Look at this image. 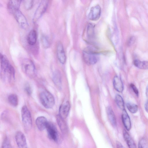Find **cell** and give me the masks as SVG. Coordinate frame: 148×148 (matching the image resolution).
Wrapping results in <instances>:
<instances>
[{
    "instance_id": "24",
    "label": "cell",
    "mask_w": 148,
    "mask_h": 148,
    "mask_svg": "<svg viewBox=\"0 0 148 148\" xmlns=\"http://www.w3.org/2000/svg\"><path fill=\"white\" fill-rule=\"evenodd\" d=\"M115 101L120 109L122 110L125 109L124 101L122 97L120 95L118 94L116 95Z\"/></svg>"
},
{
    "instance_id": "25",
    "label": "cell",
    "mask_w": 148,
    "mask_h": 148,
    "mask_svg": "<svg viewBox=\"0 0 148 148\" xmlns=\"http://www.w3.org/2000/svg\"><path fill=\"white\" fill-rule=\"evenodd\" d=\"M94 26L92 24L90 23L88 25L87 34L88 37L90 39H92L94 37Z\"/></svg>"
},
{
    "instance_id": "27",
    "label": "cell",
    "mask_w": 148,
    "mask_h": 148,
    "mask_svg": "<svg viewBox=\"0 0 148 148\" xmlns=\"http://www.w3.org/2000/svg\"><path fill=\"white\" fill-rule=\"evenodd\" d=\"M41 41L42 46L44 48H47L49 46V41L46 36L43 35L41 37Z\"/></svg>"
},
{
    "instance_id": "29",
    "label": "cell",
    "mask_w": 148,
    "mask_h": 148,
    "mask_svg": "<svg viewBox=\"0 0 148 148\" xmlns=\"http://www.w3.org/2000/svg\"><path fill=\"white\" fill-rule=\"evenodd\" d=\"M24 8L26 10L30 9L33 6V1L32 0H25L23 1Z\"/></svg>"
},
{
    "instance_id": "11",
    "label": "cell",
    "mask_w": 148,
    "mask_h": 148,
    "mask_svg": "<svg viewBox=\"0 0 148 148\" xmlns=\"http://www.w3.org/2000/svg\"><path fill=\"white\" fill-rule=\"evenodd\" d=\"M16 144L19 148H25L27 143L26 138L24 134L21 132H17L15 136Z\"/></svg>"
},
{
    "instance_id": "14",
    "label": "cell",
    "mask_w": 148,
    "mask_h": 148,
    "mask_svg": "<svg viewBox=\"0 0 148 148\" xmlns=\"http://www.w3.org/2000/svg\"><path fill=\"white\" fill-rule=\"evenodd\" d=\"M122 119L123 124L126 129L129 131L131 128V124L129 116L125 109L123 110Z\"/></svg>"
},
{
    "instance_id": "31",
    "label": "cell",
    "mask_w": 148,
    "mask_h": 148,
    "mask_svg": "<svg viewBox=\"0 0 148 148\" xmlns=\"http://www.w3.org/2000/svg\"><path fill=\"white\" fill-rule=\"evenodd\" d=\"M24 90L27 94L30 95L32 93V88L28 84H26L24 86Z\"/></svg>"
},
{
    "instance_id": "9",
    "label": "cell",
    "mask_w": 148,
    "mask_h": 148,
    "mask_svg": "<svg viewBox=\"0 0 148 148\" xmlns=\"http://www.w3.org/2000/svg\"><path fill=\"white\" fill-rule=\"evenodd\" d=\"M101 9L99 5H97L92 7L89 13L88 18L92 21L98 20L101 15Z\"/></svg>"
},
{
    "instance_id": "7",
    "label": "cell",
    "mask_w": 148,
    "mask_h": 148,
    "mask_svg": "<svg viewBox=\"0 0 148 148\" xmlns=\"http://www.w3.org/2000/svg\"><path fill=\"white\" fill-rule=\"evenodd\" d=\"M12 14L21 27L25 29L28 28L29 25L27 19L19 9L15 11Z\"/></svg>"
},
{
    "instance_id": "22",
    "label": "cell",
    "mask_w": 148,
    "mask_h": 148,
    "mask_svg": "<svg viewBox=\"0 0 148 148\" xmlns=\"http://www.w3.org/2000/svg\"><path fill=\"white\" fill-rule=\"evenodd\" d=\"M134 65L139 69H148V61H141L135 60L134 62Z\"/></svg>"
},
{
    "instance_id": "33",
    "label": "cell",
    "mask_w": 148,
    "mask_h": 148,
    "mask_svg": "<svg viewBox=\"0 0 148 148\" xmlns=\"http://www.w3.org/2000/svg\"><path fill=\"white\" fill-rule=\"evenodd\" d=\"M135 38L134 36L131 37L129 39L127 42V45L128 46H130L133 44L135 41Z\"/></svg>"
},
{
    "instance_id": "20",
    "label": "cell",
    "mask_w": 148,
    "mask_h": 148,
    "mask_svg": "<svg viewBox=\"0 0 148 148\" xmlns=\"http://www.w3.org/2000/svg\"><path fill=\"white\" fill-rule=\"evenodd\" d=\"M37 33L34 29L31 30L27 36V41L29 44L31 45H34L37 40Z\"/></svg>"
},
{
    "instance_id": "1",
    "label": "cell",
    "mask_w": 148,
    "mask_h": 148,
    "mask_svg": "<svg viewBox=\"0 0 148 148\" xmlns=\"http://www.w3.org/2000/svg\"><path fill=\"white\" fill-rule=\"evenodd\" d=\"M1 77L3 80L6 79L10 81L15 77V70L10 63L7 58L4 55L1 54Z\"/></svg>"
},
{
    "instance_id": "34",
    "label": "cell",
    "mask_w": 148,
    "mask_h": 148,
    "mask_svg": "<svg viewBox=\"0 0 148 148\" xmlns=\"http://www.w3.org/2000/svg\"><path fill=\"white\" fill-rule=\"evenodd\" d=\"M116 148H125L121 143L119 141H117L116 142Z\"/></svg>"
},
{
    "instance_id": "26",
    "label": "cell",
    "mask_w": 148,
    "mask_h": 148,
    "mask_svg": "<svg viewBox=\"0 0 148 148\" xmlns=\"http://www.w3.org/2000/svg\"><path fill=\"white\" fill-rule=\"evenodd\" d=\"M126 105L127 109L131 113L134 114L137 112L138 108L137 105L131 103H127Z\"/></svg>"
},
{
    "instance_id": "35",
    "label": "cell",
    "mask_w": 148,
    "mask_h": 148,
    "mask_svg": "<svg viewBox=\"0 0 148 148\" xmlns=\"http://www.w3.org/2000/svg\"><path fill=\"white\" fill-rule=\"evenodd\" d=\"M145 108L146 111L148 113V101L146 102L145 104Z\"/></svg>"
},
{
    "instance_id": "15",
    "label": "cell",
    "mask_w": 148,
    "mask_h": 148,
    "mask_svg": "<svg viewBox=\"0 0 148 148\" xmlns=\"http://www.w3.org/2000/svg\"><path fill=\"white\" fill-rule=\"evenodd\" d=\"M48 122L46 118L43 116H39L36 120V125L39 130L41 131L46 128Z\"/></svg>"
},
{
    "instance_id": "17",
    "label": "cell",
    "mask_w": 148,
    "mask_h": 148,
    "mask_svg": "<svg viewBox=\"0 0 148 148\" xmlns=\"http://www.w3.org/2000/svg\"><path fill=\"white\" fill-rule=\"evenodd\" d=\"M106 112L109 121L112 126L115 127L116 125V121L114 114L112 109L110 106L106 108Z\"/></svg>"
},
{
    "instance_id": "13",
    "label": "cell",
    "mask_w": 148,
    "mask_h": 148,
    "mask_svg": "<svg viewBox=\"0 0 148 148\" xmlns=\"http://www.w3.org/2000/svg\"><path fill=\"white\" fill-rule=\"evenodd\" d=\"M21 1L10 0L9 1L7 7L9 12L12 14L15 11L19 9Z\"/></svg>"
},
{
    "instance_id": "6",
    "label": "cell",
    "mask_w": 148,
    "mask_h": 148,
    "mask_svg": "<svg viewBox=\"0 0 148 148\" xmlns=\"http://www.w3.org/2000/svg\"><path fill=\"white\" fill-rule=\"evenodd\" d=\"M48 4L47 0L42 1L35 11L33 18V21L36 23L46 11Z\"/></svg>"
},
{
    "instance_id": "21",
    "label": "cell",
    "mask_w": 148,
    "mask_h": 148,
    "mask_svg": "<svg viewBox=\"0 0 148 148\" xmlns=\"http://www.w3.org/2000/svg\"><path fill=\"white\" fill-rule=\"evenodd\" d=\"M53 80L56 86L60 89L62 86V79L60 72L59 71H56L53 73Z\"/></svg>"
},
{
    "instance_id": "12",
    "label": "cell",
    "mask_w": 148,
    "mask_h": 148,
    "mask_svg": "<svg viewBox=\"0 0 148 148\" xmlns=\"http://www.w3.org/2000/svg\"><path fill=\"white\" fill-rule=\"evenodd\" d=\"M70 108V104L69 101L64 103L60 107L59 115L62 119H66L68 115Z\"/></svg>"
},
{
    "instance_id": "32",
    "label": "cell",
    "mask_w": 148,
    "mask_h": 148,
    "mask_svg": "<svg viewBox=\"0 0 148 148\" xmlns=\"http://www.w3.org/2000/svg\"><path fill=\"white\" fill-rule=\"evenodd\" d=\"M130 86L132 90L136 95L138 96L139 94L138 90L136 86L132 83L130 84Z\"/></svg>"
},
{
    "instance_id": "4",
    "label": "cell",
    "mask_w": 148,
    "mask_h": 148,
    "mask_svg": "<svg viewBox=\"0 0 148 148\" xmlns=\"http://www.w3.org/2000/svg\"><path fill=\"white\" fill-rule=\"evenodd\" d=\"M21 67L23 72L29 77L32 78L35 76L36 74L35 66L30 60L24 59L21 63Z\"/></svg>"
},
{
    "instance_id": "16",
    "label": "cell",
    "mask_w": 148,
    "mask_h": 148,
    "mask_svg": "<svg viewBox=\"0 0 148 148\" xmlns=\"http://www.w3.org/2000/svg\"><path fill=\"white\" fill-rule=\"evenodd\" d=\"M113 85L115 89L119 92H122L124 89L123 82L121 78L116 75L114 78Z\"/></svg>"
},
{
    "instance_id": "5",
    "label": "cell",
    "mask_w": 148,
    "mask_h": 148,
    "mask_svg": "<svg viewBox=\"0 0 148 148\" xmlns=\"http://www.w3.org/2000/svg\"><path fill=\"white\" fill-rule=\"evenodd\" d=\"M21 114L23 125L25 129L30 130L32 126V120L30 112L26 106H23L21 109Z\"/></svg>"
},
{
    "instance_id": "19",
    "label": "cell",
    "mask_w": 148,
    "mask_h": 148,
    "mask_svg": "<svg viewBox=\"0 0 148 148\" xmlns=\"http://www.w3.org/2000/svg\"><path fill=\"white\" fill-rule=\"evenodd\" d=\"M57 123L61 132L63 134H66L68 132L67 125L64 121V119L61 118L58 114L56 116Z\"/></svg>"
},
{
    "instance_id": "36",
    "label": "cell",
    "mask_w": 148,
    "mask_h": 148,
    "mask_svg": "<svg viewBox=\"0 0 148 148\" xmlns=\"http://www.w3.org/2000/svg\"><path fill=\"white\" fill-rule=\"evenodd\" d=\"M145 93L146 97L148 99V84L146 88Z\"/></svg>"
},
{
    "instance_id": "2",
    "label": "cell",
    "mask_w": 148,
    "mask_h": 148,
    "mask_svg": "<svg viewBox=\"0 0 148 148\" xmlns=\"http://www.w3.org/2000/svg\"><path fill=\"white\" fill-rule=\"evenodd\" d=\"M39 97L41 103L45 108H51L54 106V98L49 91L45 90L41 91L39 94Z\"/></svg>"
},
{
    "instance_id": "10",
    "label": "cell",
    "mask_w": 148,
    "mask_h": 148,
    "mask_svg": "<svg viewBox=\"0 0 148 148\" xmlns=\"http://www.w3.org/2000/svg\"><path fill=\"white\" fill-rule=\"evenodd\" d=\"M57 53L60 62L62 64H64L66 60V56L63 46L60 42L57 44Z\"/></svg>"
},
{
    "instance_id": "28",
    "label": "cell",
    "mask_w": 148,
    "mask_h": 148,
    "mask_svg": "<svg viewBox=\"0 0 148 148\" xmlns=\"http://www.w3.org/2000/svg\"><path fill=\"white\" fill-rule=\"evenodd\" d=\"M138 148H148V143L145 138H143L139 140Z\"/></svg>"
},
{
    "instance_id": "8",
    "label": "cell",
    "mask_w": 148,
    "mask_h": 148,
    "mask_svg": "<svg viewBox=\"0 0 148 148\" xmlns=\"http://www.w3.org/2000/svg\"><path fill=\"white\" fill-rule=\"evenodd\" d=\"M46 128L49 138L54 141L58 142L59 136L55 125L52 123L48 121Z\"/></svg>"
},
{
    "instance_id": "18",
    "label": "cell",
    "mask_w": 148,
    "mask_h": 148,
    "mask_svg": "<svg viewBox=\"0 0 148 148\" xmlns=\"http://www.w3.org/2000/svg\"><path fill=\"white\" fill-rule=\"evenodd\" d=\"M123 135L124 138L129 148H136L134 140L125 130H123Z\"/></svg>"
},
{
    "instance_id": "3",
    "label": "cell",
    "mask_w": 148,
    "mask_h": 148,
    "mask_svg": "<svg viewBox=\"0 0 148 148\" xmlns=\"http://www.w3.org/2000/svg\"><path fill=\"white\" fill-rule=\"evenodd\" d=\"M83 56L85 63L89 65L95 64L98 60L97 53L90 47H87L84 49Z\"/></svg>"
},
{
    "instance_id": "23",
    "label": "cell",
    "mask_w": 148,
    "mask_h": 148,
    "mask_svg": "<svg viewBox=\"0 0 148 148\" xmlns=\"http://www.w3.org/2000/svg\"><path fill=\"white\" fill-rule=\"evenodd\" d=\"M8 99L9 103L12 106L16 107L18 105V100L16 94H12L8 96Z\"/></svg>"
},
{
    "instance_id": "30",
    "label": "cell",
    "mask_w": 148,
    "mask_h": 148,
    "mask_svg": "<svg viewBox=\"0 0 148 148\" xmlns=\"http://www.w3.org/2000/svg\"><path fill=\"white\" fill-rule=\"evenodd\" d=\"M1 148H12L11 145L7 138H5L3 141Z\"/></svg>"
}]
</instances>
